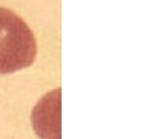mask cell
I'll return each mask as SVG.
<instances>
[{
  "instance_id": "cell-1",
  "label": "cell",
  "mask_w": 154,
  "mask_h": 139,
  "mask_svg": "<svg viewBox=\"0 0 154 139\" xmlns=\"http://www.w3.org/2000/svg\"><path fill=\"white\" fill-rule=\"evenodd\" d=\"M37 43L27 23L13 11L0 7V75H9L33 65Z\"/></svg>"
},
{
  "instance_id": "cell-2",
  "label": "cell",
  "mask_w": 154,
  "mask_h": 139,
  "mask_svg": "<svg viewBox=\"0 0 154 139\" xmlns=\"http://www.w3.org/2000/svg\"><path fill=\"white\" fill-rule=\"evenodd\" d=\"M60 88L46 93L32 109V126L40 139H60Z\"/></svg>"
}]
</instances>
